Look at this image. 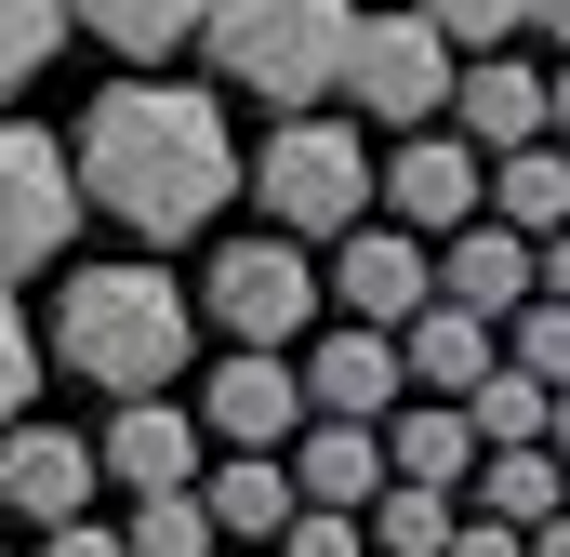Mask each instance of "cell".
Segmentation results:
<instances>
[{"instance_id": "15", "label": "cell", "mask_w": 570, "mask_h": 557, "mask_svg": "<svg viewBox=\"0 0 570 557\" xmlns=\"http://www.w3.org/2000/svg\"><path fill=\"white\" fill-rule=\"evenodd\" d=\"M425 266H438V305H464V319H491V332L531 305V240H518V226H491V213H478L464 240H438Z\"/></svg>"}, {"instance_id": "34", "label": "cell", "mask_w": 570, "mask_h": 557, "mask_svg": "<svg viewBox=\"0 0 570 557\" xmlns=\"http://www.w3.org/2000/svg\"><path fill=\"white\" fill-rule=\"evenodd\" d=\"M544 451H558V478H570V385L544 399Z\"/></svg>"}, {"instance_id": "28", "label": "cell", "mask_w": 570, "mask_h": 557, "mask_svg": "<svg viewBox=\"0 0 570 557\" xmlns=\"http://www.w3.org/2000/svg\"><path fill=\"white\" fill-rule=\"evenodd\" d=\"M27 399H40V332H27V305L0 292V438L27 424Z\"/></svg>"}, {"instance_id": "25", "label": "cell", "mask_w": 570, "mask_h": 557, "mask_svg": "<svg viewBox=\"0 0 570 557\" xmlns=\"http://www.w3.org/2000/svg\"><path fill=\"white\" fill-rule=\"evenodd\" d=\"M120 557H226V545H213L199 491H159V505H134V518H120Z\"/></svg>"}, {"instance_id": "31", "label": "cell", "mask_w": 570, "mask_h": 557, "mask_svg": "<svg viewBox=\"0 0 570 557\" xmlns=\"http://www.w3.org/2000/svg\"><path fill=\"white\" fill-rule=\"evenodd\" d=\"M438 557H531V545H518V531H491V518L464 505V518H451V545H438Z\"/></svg>"}, {"instance_id": "24", "label": "cell", "mask_w": 570, "mask_h": 557, "mask_svg": "<svg viewBox=\"0 0 570 557\" xmlns=\"http://www.w3.org/2000/svg\"><path fill=\"white\" fill-rule=\"evenodd\" d=\"M491 345H504V372H531L544 399L570 385V305H544V292H531V305H518V319H504Z\"/></svg>"}, {"instance_id": "18", "label": "cell", "mask_w": 570, "mask_h": 557, "mask_svg": "<svg viewBox=\"0 0 570 557\" xmlns=\"http://www.w3.org/2000/svg\"><path fill=\"white\" fill-rule=\"evenodd\" d=\"M279 465H292V505H332V518H358L385 491V438L372 424H305Z\"/></svg>"}, {"instance_id": "14", "label": "cell", "mask_w": 570, "mask_h": 557, "mask_svg": "<svg viewBox=\"0 0 570 557\" xmlns=\"http://www.w3.org/2000/svg\"><path fill=\"white\" fill-rule=\"evenodd\" d=\"M451 146H478V173L491 159H518V146H544V67H518V53H478V67H451Z\"/></svg>"}, {"instance_id": "32", "label": "cell", "mask_w": 570, "mask_h": 557, "mask_svg": "<svg viewBox=\"0 0 570 557\" xmlns=\"http://www.w3.org/2000/svg\"><path fill=\"white\" fill-rule=\"evenodd\" d=\"M518 27H531V40H544V53L570 67V0H518Z\"/></svg>"}, {"instance_id": "6", "label": "cell", "mask_w": 570, "mask_h": 557, "mask_svg": "<svg viewBox=\"0 0 570 557\" xmlns=\"http://www.w3.org/2000/svg\"><path fill=\"white\" fill-rule=\"evenodd\" d=\"M345 107H358L372 134H438V120H451V40H438L425 13H358V40H345Z\"/></svg>"}, {"instance_id": "5", "label": "cell", "mask_w": 570, "mask_h": 557, "mask_svg": "<svg viewBox=\"0 0 570 557\" xmlns=\"http://www.w3.org/2000/svg\"><path fill=\"white\" fill-rule=\"evenodd\" d=\"M186 305H199L239 359H292V332L318 319V266H305L292 240H266V226H253V240H226V253H213V278H199Z\"/></svg>"}, {"instance_id": "11", "label": "cell", "mask_w": 570, "mask_h": 557, "mask_svg": "<svg viewBox=\"0 0 570 557\" xmlns=\"http://www.w3.org/2000/svg\"><path fill=\"white\" fill-rule=\"evenodd\" d=\"M292 385H305V424H385L399 399H412L399 332H318V345L292 359Z\"/></svg>"}, {"instance_id": "3", "label": "cell", "mask_w": 570, "mask_h": 557, "mask_svg": "<svg viewBox=\"0 0 570 557\" xmlns=\"http://www.w3.org/2000/svg\"><path fill=\"white\" fill-rule=\"evenodd\" d=\"M199 40H213V80H239L253 107L305 120L318 94H345L358 0H213V13H199Z\"/></svg>"}, {"instance_id": "35", "label": "cell", "mask_w": 570, "mask_h": 557, "mask_svg": "<svg viewBox=\"0 0 570 557\" xmlns=\"http://www.w3.org/2000/svg\"><path fill=\"white\" fill-rule=\"evenodd\" d=\"M531 557H570V505H558V518H544V531H531Z\"/></svg>"}, {"instance_id": "17", "label": "cell", "mask_w": 570, "mask_h": 557, "mask_svg": "<svg viewBox=\"0 0 570 557\" xmlns=\"http://www.w3.org/2000/svg\"><path fill=\"white\" fill-rule=\"evenodd\" d=\"M372 438H385V478H412V491H451V505H464L478 438H464V412H451V399H399Z\"/></svg>"}, {"instance_id": "2", "label": "cell", "mask_w": 570, "mask_h": 557, "mask_svg": "<svg viewBox=\"0 0 570 557\" xmlns=\"http://www.w3.org/2000/svg\"><path fill=\"white\" fill-rule=\"evenodd\" d=\"M199 345V305L173 266H80L53 292V372L107 385V399H159Z\"/></svg>"}, {"instance_id": "33", "label": "cell", "mask_w": 570, "mask_h": 557, "mask_svg": "<svg viewBox=\"0 0 570 557\" xmlns=\"http://www.w3.org/2000/svg\"><path fill=\"white\" fill-rule=\"evenodd\" d=\"M544 146H570V67H544Z\"/></svg>"}, {"instance_id": "19", "label": "cell", "mask_w": 570, "mask_h": 557, "mask_svg": "<svg viewBox=\"0 0 570 557\" xmlns=\"http://www.w3.org/2000/svg\"><path fill=\"white\" fill-rule=\"evenodd\" d=\"M491 359H504V345H491V319H464V305H425V319L399 332V372H412V399H464Z\"/></svg>"}, {"instance_id": "12", "label": "cell", "mask_w": 570, "mask_h": 557, "mask_svg": "<svg viewBox=\"0 0 570 557\" xmlns=\"http://www.w3.org/2000/svg\"><path fill=\"white\" fill-rule=\"evenodd\" d=\"M186 412H199V438H226V451H292L305 438V385H292V359H239L226 345Z\"/></svg>"}, {"instance_id": "8", "label": "cell", "mask_w": 570, "mask_h": 557, "mask_svg": "<svg viewBox=\"0 0 570 557\" xmlns=\"http://www.w3.org/2000/svg\"><path fill=\"white\" fill-rule=\"evenodd\" d=\"M372 226H399V240H464L478 226V199H491V173H478V146L451 134H399L385 146V173H372Z\"/></svg>"}, {"instance_id": "9", "label": "cell", "mask_w": 570, "mask_h": 557, "mask_svg": "<svg viewBox=\"0 0 570 557\" xmlns=\"http://www.w3.org/2000/svg\"><path fill=\"white\" fill-rule=\"evenodd\" d=\"M318 305H345V332H412L438 305V266L425 240H399V226H345V253L318 278Z\"/></svg>"}, {"instance_id": "13", "label": "cell", "mask_w": 570, "mask_h": 557, "mask_svg": "<svg viewBox=\"0 0 570 557\" xmlns=\"http://www.w3.org/2000/svg\"><path fill=\"white\" fill-rule=\"evenodd\" d=\"M94 465H107V491H134V505L199 491V412H186V399H120L107 438H94Z\"/></svg>"}, {"instance_id": "27", "label": "cell", "mask_w": 570, "mask_h": 557, "mask_svg": "<svg viewBox=\"0 0 570 557\" xmlns=\"http://www.w3.org/2000/svg\"><path fill=\"white\" fill-rule=\"evenodd\" d=\"M438 40H451V67H478V53H504L518 40V0H412Z\"/></svg>"}, {"instance_id": "23", "label": "cell", "mask_w": 570, "mask_h": 557, "mask_svg": "<svg viewBox=\"0 0 570 557\" xmlns=\"http://www.w3.org/2000/svg\"><path fill=\"white\" fill-rule=\"evenodd\" d=\"M451 518H464L451 491H412V478H385V491L358 505V545H372V557H438V545H451Z\"/></svg>"}, {"instance_id": "22", "label": "cell", "mask_w": 570, "mask_h": 557, "mask_svg": "<svg viewBox=\"0 0 570 557\" xmlns=\"http://www.w3.org/2000/svg\"><path fill=\"white\" fill-rule=\"evenodd\" d=\"M199 13H213V0H67V27H94V40L134 53V67H159L173 40H199Z\"/></svg>"}, {"instance_id": "36", "label": "cell", "mask_w": 570, "mask_h": 557, "mask_svg": "<svg viewBox=\"0 0 570 557\" xmlns=\"http://www.w3.org/2000/svg\"><path fill=\"white\" fill-rule=\"evenodd\" d=\"M226 557H253V545H226Z\"/></svg>"}, {"instance_id": "20", "label": "cell", "mask_w": 570, "mask_h": 557, "mask_svg": "<svg viewBox=\"0 0 570 557\" xmlns=\"http://www.w3.org/2000/svg\"><path fill=\"white\" fill-rule=\"evenodd\" d=\"M464 491H478V518H491V531H518V545H531V531L570 505L558 451H478V478H464Z\"/></svg>"}, {"instance_id": "29", "label": "cell", "mask_w": 570, "mask_h": 557, "mask_svg": "<svg viewBox=\"0 0 570 557\" xmlns=\"http://www.w3.org/2000/svg\"><path fill=\"white\" fill-rule=\"evenodd\" d=\"M266 557H372V545H358V518H332V505H292V531H279Z\"/></svg>"}, {"instance_id": "4", "label": "cell", "mask_w": 570, "mask_h": 557, "mask_svg": "<svg viewBox=\"0 0 570 557\" xmlns=\"http://www.w3.org/2000/svg\"><path fill=\"white\" fill-rule=\"evenodd\" d=\"M239 186H266V240H292V253L372 226V146H358V120H332V107L266 120V159H239Z\"/></svg>"}, {"instance_id": "26", "label": "cell", "mask_w": 570, "mask_h": 557, "mask_svg": "<svg viewBox=\"0 0 570 557\" xmlns=\"http://www.w3.org/2000/svg\"><path fill=\"white\" fill-rule=\"evenodd\" d=\"M67 40V0H0V94H27Z\"/></svg>"}, {"instance_id": "7", "label": "cell", "mask_w": 570, "mask_h": 557, "mask_svg": "<svg viewBox=\"0 0 570 557\" xmlns=\"http://www.w3.org/2000/svg\"><path fill=\"white\" fill-rule=\"evenodd\" d=\"M80 240V173L40 120H0V278H40Z\"/></svg>"}, {"instance_id": "30", "label": "cell", "mask_w": 570, "mask_h": 557, "mask_svg": "<svg viewBox=\"0 0 570 557\" xmlns=\"http://www.w3.org/2000/svg\"><path fill=\"white\" fill-rule=\"evenodd\" d=\"M40 557H120V518H67V531H40Z\"/></svg>"}, {"instance_id": "21", "label": "cell", "mask_w": 570, "mask_h": 557, "mask_svg": "<svg viewBox=\"0 0 570 557\" xmlns=\"http://www.w3.org/2000/svg\"><path fill=\"white\" fill-rule=\"evenodd\" d=\"M491 226H518V240H558L570 226V146H518V159H491V199H478Z\"/></svg>"}, {"instance_id": "16", "label": "cell", "mask_w": 570, "mask_h": 557, "mask_svg": "<svg viewBox=\"0 0 570 557\" xmlns=\"http://www.w3.org/2000/svg\"><path fill=\"white\" fill-rule=\"evenodd\" d=\"M199 518H213V545H279L292 531V465L279 451H226V465H199Z\"/></svg>"}, {"instance_id": "10", "label": "cell", "mask_w": 570, "mask_h": 557, "mask_svg": "<svg viewBox=\"0 0 570 557\" xmlns=\"http://www.w3.org/2000/svg\"><path fill=\"white\" fill-rule=\"evenodd\" d=\"M94 491H107V465H94V438L80 424H13L0 438V518H27V531H67V518H94Z\"/></svg>"}, {"instance_id": "1", "label": "cell", "mask_w": 570, "mask_h": 557, "mask_svg": "<svg viewBox=\"0 0 570 557\" xmlns=\"http://www.w3.org/2000/svg\"><path fill=\"white\" fill-rule=\"evenodd\" d=\"M80 199L107 226H134L146 253L199 240L226 199H239V134H226V94L213 80H107L80 107V146H67Z\"/></svg>"}]
</instances>
